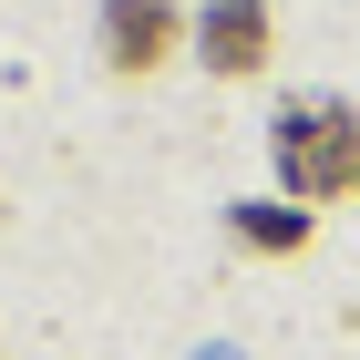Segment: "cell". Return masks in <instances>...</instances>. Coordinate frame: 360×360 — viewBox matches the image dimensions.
<instances>
[{"label": "cell", "instance_id": "cell-1", "mask_svg": "<svg viewBox=\"0 0 360 360\" xmlns=\"http://www.w3.org/2000/svg\"><path fill=\"white\" fill-rule=\"evenodd\" d=\"M278 175L288 195H360V113L350 103H288L278 113Z\"/></svg>", "mask_w": 360, "mask_h": 360}, {"label": "cell", "instance_id": "cell-2", "mask_svg": "<svg viewBox=\"0 0 360 360\" xmlns=\"http://www.w3.org/2000/svg\"><path fill=\"white\" fill-rule=\"evenodd\" d=\"M103 52L113 72H155L175 52V0H103Z\"/></svg>", "mask_w": 360, "mask_h": 360}, {"label": "cell", "instance_id": "cell-3", "mask_svg": "<svg viewBox=\"0 0 360 360\" xmlns=\"http://www.w3.org/2000/svg\"><path fill=\"white\" fill-rule=\"evenodd\" d=\"M206 62L217 72H257L268 62V11L257 0H206Z\"/></svg>", "mask_w": 360, "mask_h": 360}, {"label": "cell", "instance_id": "cell-4", "mask_svg": "<svg viewBox=\"0 0 360 360\" xmlns=\"http://www.w3.org/2000/svg\"><path fill=\"white\" fill-rule=\"evenodd\" d=\"M237 237H248V248H299V217H278V206H237Z\"/></svg>", "mask_w": 360, "mask_h": 360}]
</instances>
